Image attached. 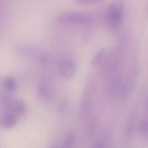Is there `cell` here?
<instances>
[{
    "instance_id": "11",
    "label": "cell",
    "mask_w": 148,
    "mask_h": 148,
    "mask_svg": "<svg viewBox=\"0 0 148 148\" xmlns=\"http://www.w3.org/2000/svg\"><path fill=\"white\" fill-rule=\"evenodd\" d=\"M91 148H112L111 145V139L108 133H104L102 137L97 140Z\"/></svg>"
},
{
    "instance_id": "3",
    "label": "cell",
    "mask_w": 148,
    "mask_h": 148,
    "mask_svg": "<svg viewBox=\"0 0 148 148\" xmlns=\"http://www.w3.org/2000/svg\"><path fill=\"white\" fill-rule=\"evenodd\" d=\"M121 62V51L119 48H114L112 51H111L103 62L102 72L104 76L110 78L118 73Z\"/></svg>"
},
{
    "instance_id": "2",
    "label": "cell",
    "mask_w": 148,
    "mask_h": 148,
    "mask_svg": "<svg viewBox=\"0 0 148 148\" xmlns=\"http://www.w3.org/2000/svg\"><path fill=\"white\" fill-rule=\"evenodd\" d=\"M124 20V3L123 0L113 1L106 11V20L113 30L119 29Z\"/></svg>"
},
{
    "instance_id": "15",
    "label": "cell",
    "mask_w": 148,
    "mask_h": 148,
    "mask_svg": "<svg viewBox=\"0 0 148 148\" xmlns=\"http://www.w3.org/2000/svg\"><path fill=\"white\" fill-rule=\"evenodd\" d=\"M103 0H75V3L80 5H88V4H95V3L101 2Z\"/></svg>"
},
{
    "instance_id": "12",
    "label": "cell",
    "mask_w": 148,
    "mask_h": 148,
    "mask_svg": "<svg viewBox=\"0 0 148 148\" xmlns=\"http://www.w3.org/2000/svg\"><path fill=\"white\" fill-rule=\"evenodd\" d=\"M136 120H137V115L135 113H132L129 117L126 125L125 133L127 136H130L133 133L135 127Z\"/></svg>"
},
{
    "instance_id": "13",
    "label": "cell",
    "mask_w": 148,
    "mask_h": 148,
    "mask_svg": "<svg viewBox=\"0 0 148 148\" xmlns=\"http://www.w3.org/2000/svg\"><path fill=\"white\" fill-rule=\"evenodd\" d=\"M3 86L7 91H13L17 87V82L14 78L8 76L3 81Z\"/></svg>"
},
{
    "instance_id": "9",
    "label": "cell",
    "mask_w": 148,
    "mask_h": 148,
    "mask_svg": "<svg viewBox=\"0 0 148 148\" xmlns=\"http://www.w3.org/2000/svg\"><path fill=\"white\" fill-rule=\"evenodd\" d=\"M8 111H11L16 115H23L26 112V105L22 100H14Z\"/></svg>"
},
{
    "instance_id": "8",
    "label": "cell",
    "mask_w": 148,
    "mask_h": 148,
    "mask_svg": "<svg viewBox=\"0 0 148 148\" xmlns=\"http://www.w3.org/2000/svg\"><path fill=\"white\" fill-rule=\"evenodd\" d=\"M17 123V115L11 111H7L0 118V126L4 129H10Z\"/></svg>"
},
{
    "instance_id": "7",
    "label": "cell",
    "mask_w": 148,
    "mask_h": 148,
    "mask_svg": "<svg viewBox=\"0 0 148 148\" xmlns=\"http://www.w3.org/2000/svg\"><path fill=\"white\" fill-rule=\"evenodd\" d=\"M17 52H19V53L22 56L27 57H34L37 61L38 60L39 57L42 54V52H39L37 48L28 44L19 45L17 47Z\"/></svg>"
},
{
    "instance_id": "5",
    "label": "cell",
    "mask_w": 148,
    "mask_h": 148,
    "mask_svg": "<svg viewBox=\"0 0 148 148\" xmlns=\"http://www.w3.org/2000/svg\"><path fill=\"white\" fill-rule=\"evenodd\" d=\"M92 107V94L90 91H85L78 111V118L80 121H85L90 117Z\"/></svg>"
},
{
    "instance_id": "14",
    "label": "cell",
    "mask_w": 148,
    "mask_h": 148,
    "mask_svg": "<svg viewBox=\"0 0 148 148\" xmlns=\"http://www.w3.org/2000/svg\"><path fill=\"white\" fill-rule=\"evenodd\" d=\"M104 55H105V49H101L96 54L95 56L93 57L92 60V63L93 65H98L100 62L102 61Z\"/></svg>"
},
{
    "instance_id": "6",
    "label": "cell",
    "mask_w": 148,
    "mask_h": 148,
    "mask_svg": "<svg viewBox=\"0 0 148 148\" xmlns=\"http://www.w3.org/2000/svg\"><path fill=\"white\" fill-rule=\"evenodd\" d=\"M76 65L72 59L64 58L59 64V73L64 79H71L76 73Z\"/></svg>"
},
{
    "instance_id": "4",
    "label": "cell",
    "mask_w": 148,
    "mask_h": 148,
    "mask_svg": "<svg viewBox=\"0 0 148 148\" xmlns=\"http://www.w3.org/2000/svg\"><path fill=\"white\" fill-rule=\"evenodd\" d=\"M38 95L43 102H50L54 96V89L47 77H43L38 87Z\"/></svg>"
},
{
    "instance_id": "10",
    "label": "cell",
    "mask_w": 148,
    "mask_h": 148,
    "mask_svg": "<svg viewBox=\"0 0 148 148\" xmlns=\"http://www.w3.org/2000/svg\"><path fill=\"white\" fill-rule=\"evenodd\" d=\"M75 142V134L72 132H69L64 136L60 146H56L54 148H74Z\"/></svg>"
},
{
    "instance_id": "1",
    "label": "cell",
    "mask_w": 148,
    "mask_h": 148,
    "mask_svg": "<svg viewBox=\"0 0 148 148\" xmlns=\"http://www.w3.org/2000/svg\"><path fill=\"white\" fill-rule=\"evenodd\" d=\"M56 21L58 23L63 25L85 26L91 24L93 21V17L91 15L86 12L69 11L62 12L57 15Z\"/></svg>"
},
{
    "instance_id": "16",
    "label": "cell",
    "mask_w": 148,
    "mask_h": 148,
    "mask_svg": "<svg viewBox=\"0 0 148 148\" xmlns=\"http://www.w3.org/2000/svg\"><path fill=\"white\" fill-rule=\"evenodd\" d=\"M145 107L148 110V98H147V101H146V102H145Z\"/></svg>"
}]
</instances>
